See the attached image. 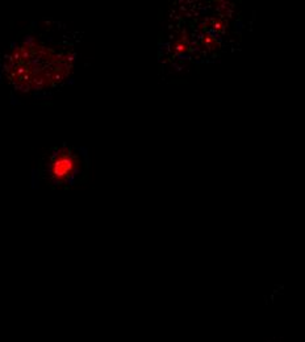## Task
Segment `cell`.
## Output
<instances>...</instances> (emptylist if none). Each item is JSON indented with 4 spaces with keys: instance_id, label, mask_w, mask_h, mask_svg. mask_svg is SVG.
Wrapping results in <instances>:
<instances>
[{
    "instance_id": "6da1fadb",
    "label": "cell",
    "mask_w": 305,
    "mask_h": 342,
    "mask_svg": "<svg viewBox=\"0 0 305 342\" xmlns=\"http://www.w3.org/2000/svg\"><path fill=\"white\" fill-rule=\"evenodd\" d=\"M83 32L55 18L32 20L0 42V86L12 104H43L75 83Z\"/></svg>"
},
{
    "instance_id": "7a4b0ae2",
    "label": "cell",
    "mask_w": 305,
    "mask_h": 342,
    "mask_svg": "<svg viewBox=\"0 0 305 342\" xmlns=\"http://www.w3.org/2000/svg\"><path fill=\"white\" fill-rule=\"evenodd\" d=\"M91 174V155L86 146L62 142L43 150L30 173L33 188L70 189L86 183Z\"/></svg>"
}]
</instances>
